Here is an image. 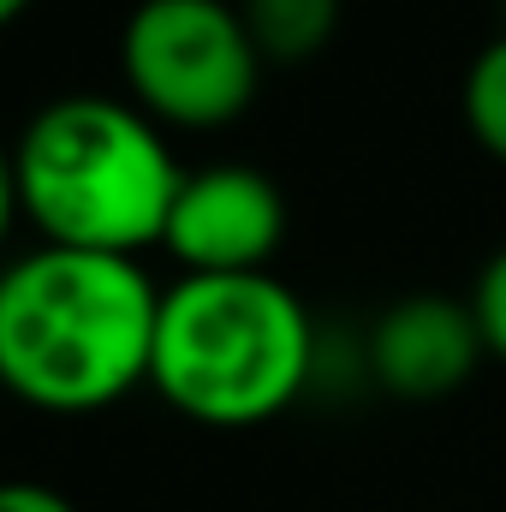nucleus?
Returning <instances> with one entry per match:
<instances>
[{
	"mask_svg": "<svg viewBox=\"0 0 506 512\" xmlns=\"http://www.w3.org/2000/svg\"><path fill=\"white\" fill-rule=\"evenodd\" d=\"M155 322L161 292L131 256L42 245L0 280V376L36 411H102L149 382Z\"/></svg>",
	"mask_w": 506,
	"mask_h": 512,
	"instance_id": "f257e3e1",
	"label": "nucleus"
},
{
	"mask_svg": "<svg viewBox=\"0 0 506 512\" xmlns=\"http://www.w3.org/2000/svg\"><path fill=\"white\" fill-rule=\"evenodd\" d=\"M185 173L137 102L60 96L12 149V197L42 245L131 256L161 245Z\"/></svg>",
	"mask_w": 506,
	"mask_h": 512,
	"instance_id": "f03ea898",
	"label": "nucleus"
},
{
	"mask_svg": "<svg viewBox=\"0 0 506 512\" xmlns=\"http://www.w3.org/2000/svg\"><path fill=\"white\" fill-rule=\"evenodd\" d=\"M316 376V328L274 274H185L161 292L155 393L209 423L251 429L280 417Z\"/></svg>",
	"mask_w": 506,
	"mask_h": 512,
	"instance_id": "7ed1b4c3",
	"label": "nucleus"
},
{
	"mask_svg": "<svg viewBox=\"0 0 506 512\" xmlns=\"http://www.w3.org/2000/svg\"><path fill=\"white\" fill-rule=\"evenodd\" d=\"M120 72L149 120L221 131L251 108L262 54L227 0H137L120 30Z\"/></svg>",
	"mask_w": 506,
	"mask_h": 512,
	"instance_id": "20e7f679",
	"label": "nucleus"
},
{
	"mask_svg": "<svg viewBox=\"0 0 506 512\" xmlns=\"http://www.w3.org/2000/svg\"><path fill=\"white\" fill-rule=\"evenodd\" d=\"M286 239V197L256 167H203L185 173L161 245L185 274H268V256Z\"/></svg>",
	"mask_w": 506,
	"mask_h": 512,
	"instance_id": "39448f33",
	"label": "nucleus"
},
{
	"mask_svg": "<svg viewBox=\"0 0 506 512\" xmlns=\"http://www.w3.org/2000/svg\"><path fill=\"white\" fill-rule=\"evenodd\" d=\"M483 352L489 346H483L471 298H447V292H405V298H393L376 316L370 340H364L370 376L393 399H411V405L459 393L471 382Z\"/></svg>",
	"mask_w": 506,
	"mask_h": 512,
	"instance_id": "423d86ee",
	"label": "nucleus"
},
{
	"mask_svg": "<svg viewBox=\"0 0 506 512\" xmlns=\"http://www.w3.org/2000/svg\"><path fill=\"white\" fill-rule=\"evenodd\" d=\"M340 6L346 0H239V18L251 30L262 66H298L334 42Z\"/></svg>",
	"mask_w": 506,
	"mask_h": 512,
	"instance_id": "0eeeda50",
	"label": "nucleus"
},
{
	"mask_svg": "<svg viewBox=\"0 0 506 512\" xmlns=\"http://www.w3.org/2000/svg\"><path fill=\"white\" fill-rule=\"evenodd\" d=\"M465 126L495 161H506V36H495L465 72Z\"/></svg>",
	"mask_w": 506,
	"mask_h": 512,
	"instance_id": "6e6552de",
	"label": "nucleus"
},
{
	"mask_svg": "<svg viewBox=\"0 0 506 512\" xmlns=\"http://www.w3.org/2000/svg\"><path fill=\"white\" fill-rule=\"evenodd\" d=\"M471 310H477V328H483L489 358L506 364V245L483 262V274H477V286H471Z\"/></svg>",
	"mask_w": 506,
	"mask_h": 512,
	"instance_id": "1a4fd4ad",
	"label": "nucleus"
},
{
	"mask_svg": "<svg viewBox=\"0 0 506 512\" xmlns=\"http://www.w3.org/2000/svg\"><path fill=\"white\" fill-rule=\"evenodd\" d=\"M0 512H78L60 489H42V483H6Z\"/></svg>",
	"mask_w": 506,
	"mask_h": 512,
	"instance_id": "9d476101",
	"label": "nucleus"
},
{
	"mask_svg": "<svg viewBox=\"0 0 506 512\" xmlns=\"http://www.w3.org/2000/svg\"><path fill=\"white\" fill-rule=\"evenodd\" d=\"M24 12H30V0H0V18H6V24H12V18H24Z\"/></svg>",
	"mask_w": 506,
	"mask_h": 512,
	"instance_id": "9b49d317",
	"label": "nucleus"
}]
</instances>
